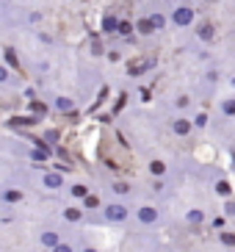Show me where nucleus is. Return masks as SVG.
Instances as JSON below:
<instances>
[{"mask_svg": "<svg viewBox=\"0 0 235 252\" xmlns=\"http://www.w3.org/2000/svg\"><path fill=\"white\" fill-rule=\"evenodd\" d=\"M194 20H197L194 6H175L172 14H169V23L175 25V28H188V25H194Z\"/></svg>", "mask_w": 235, "mask_h": 252, "instance_id": "obj_1", "label": "nucleus"}, {"mask_svg": "<svg viewBox=\"0 0 235 252\" xmlns=\"http://www.w3.org/2000/svg\"><path fill=\"white\" fill-rule=\"evenodd\" d=\"M119 14H114V11H108V14H103V20H100V28H103L105 36H117V31H119Z\"/></svg>", "mask_w": 235, "mask_h": 252, "instance_id": "obj_2", "label": "nucleus"}, {"mask_svg": "<svg viewBox=\"0 0 235 252\" xmlns=\"http://www.w3.org/2000/svg\"><path fill=\"white\" fill-rule=\"evenodd\" d=\"M42 186L44 189H53V191H59V189H64V175L61 172H44L42 175Z\"/></svg>", "mask_w": 235, "mask_h": 252, "instance_id": "obj_3", "label": "nucleus"}, {"mask_svg": "<svg viewBox=\"0 0 235 252\" xmlns=\"http://www.w3.org/2000/svg\"><path fill=\"white\" fill-rule=\"evenodd\" d=\"M103 211H105V219L108 222H125L127 216H130V211L125 205H105Z\"/></svg>", "mask_w": 235, "mask_h": 252, "instance_id": "obj_4", "label": "nucleus"}, {"mask_svg": "<svg viewBox=\"0 0 235 252\" xmlns=\"http://www.w3.org/2000/svg\"><path fill=\"white\" fill-rule=\"evenodd\" d=\"M22 197H25V191H22V189H14V186L0 189V200L8 202V205H17V202H22Z\"/></svg>", "mask_w": 235, "mask_h": 252, "instance_id": "obj_5", "label": "nucleus"}, {"mask_svg": "<svg viewBox=\"0 0 235 252\" xmlns=\"http://www.w3.org/2000/svg\"><path fill=\"white\" fill-rule=\"evenodd\" d=\"M50 156H53V147H50V144H44V141L28 150V158H30V161H50Z\"/></svg>", "mask_w": 235, "mask_h": 252, "instance_id": "obj_6", "label": "nucleus"}, {"mask_svg": "<svg viewBox=\"0 0 235 252\" xmlns=\"http://www.w3.org/2000/svg\"><path fill=\"white\" fill-rule=\"evenodd\" d=\"M197 36H199V42H205V45H210V42H213L216 39V25L213 23H199L197 25Z\"/></svg>", "mask_w": 235, "mask_h": 252, "instance_id": "obj_7", "label": "nucleus"}, {"mask_svg": "<svg viewBox=\"0 0 235 252\" xmlns=\"http://www.w3.org/2000/svg\"><path fill=\"white\" fill-rule=\"evenodd\" d=\"M191 130H194L191 119H185V117H177L175 122H172V133H175V136H188Z\"/></svg>", "mask_w": 235, "mask_h": 252, "instance_id": "obj_8", "label": "nucleus"}, {"mask_svg": "<svg viewBox=\"0 0 235 252\" xmlns=\"http://www.w3.org/2000/svg\"><path fill=\"white\" fill-rule=\"evenodd\" d=\"M136 216H139L141 224H152L155 219H158V211H155L152 205H141L139 211H136Z\"/></svg>", "mask_w": 235, "mask_h": 252, "instance_id": "obj_9", "label": "nucleus"}, {"mask_svg": "<svg viewBox=\"0 0 235 252\" xmlns=\"http://www.w3.org/2000/svg\"><path fill=\"white\" fill-rule=\"evenodd\" d=\"M147 169H149V175H152V180H155V178H158V180H163V175L169 172V169H166V161H161V158H152Z\"/></svg>", "mask_w": 235, "mask_h": 252, "instance_id": "obj_10", "label": "nucleus"}, {"mask_svg": "<svg viewBox=\"0 0 235 252\" xmlns=\"http://www.w3.org/2000/svg\"><path fill=\"white\" fill-rule=\"evenodd\" d=\"M53 108H56V111H61V114H69V111H75V100L72 97H56V100H53Z\"/></svg>", "mask_w": 235, "mask_h": 252, "instance_id": "obj_11", "label": "nucleus"}, {"mask_svg": "<svg viewBox=\"0 0 235 252\" xmlns=\"http://www.w3.org/2000/svg\"><path fill=\"white\" fill-rule=\"evenodd\" d=\"M213 191L219 194V197H224V200H230V197H233V186H230V180L219 178V180L213 183Z\"/></svg>", "mask_w": 235, "mask_h": 252, "instance_id": "obj_12", "label": "nucleus"}, {"mask_svg": "<svg viewBox=\"0 0 235 252\" xmlns=\"http://www.w3.org/2000/svg\"><path fill=\"white\" fill-rule=\"evenodd\" d=\"M219 111L224 114L227 119H233L235 117V97H224V100L219 103Z\"/></svg>", "mask_w": 235, "mask_h": 252, "instance_id": "obj_13", "label": "nucleus"}, {"mask_svg": "<svg viewBox=\"0 0 235 252\" xmlns=\"http://www.w3.org/2000/svg\"><path fill=\"white\" fill-rule=\"evenodd\" d=\"M136 31H139L141 36H152V33H155V25L149 23V17H141L139 23H136Z\"/></svg>", "mask_w": 235, "mask_h": 252, "instance_id": "obj_14", "label": "nucleus"}, {"mask_svg": "<svg viewBox=\"0 0 235 252\" xmlns=\"http://www.w3.org/2000/svg\"><path fill=\"white\" fill-rule=\"evenodd\" d=\"M56 244H61V236L56 233V230H47V233H42V247H56Z\"/></svg>", "mask_w": 235, "mask_h": 252, "instance_id": "obj_15", "label": "nucleus"}, {"mask_svg": "<svg viewBox=\"0 0 235 252\" xmlns=\"http://www.w3.org/2000/svg\"><path fill=\"white\" fill-rule=\"evenodd\" d=\"M64 219H66V222H81V219H83V211H81V208H72V205H69V208H64Z\"/></svg>", "mask_w": 235, "mask_h": 252, "instance_id": "obj_16", "label": "nucleus"}, {"mask_svg": "<svg viewBox=\"0 0 235 252\" xmlns=\"http://www.w3.org/2000/svg\"><path fill=\"white\" fill-rule=\"evenodd\" d=\"M136 31V25L133 23H127V20H122L119 23V31H117V36H125V39H130V33Z\"/></svg>", "mask_w": 235, "mask_h": 252, "instance_id": "obj_17", "label": "nucleus"}, {"mask_svg": "<svg viewBox=\"0 0 235 252\" xmlns=\"http://www.w3.org/2000/svg\"><path fill=\"white\" fill-rule=\"evenodd\" d=\"M147 17H149V23L155 25V31H161L163 25H166V17H163L161 11H152V14H147Z\"/></svg>", "mask_w": 235, "mask_h": 252, "instance_id": "obj_18", "label": "nucleus"}, {"mask_svg": "<svg viewBox=\"0 0 235 252\" xmlns=\"http://www.w3.org/2000/svg\"><path fill=\"white\" fill-rule=\"evenodd\" d=\"M69 194H72L75 200H83V197H86V194H88V189H86V186H83V183H75L72 189H69Z\"/></svg>", "mask_w": 235, "mask_h": 252, "instance_id": "obj_19", "label": "nucleus"}, {"mask_svg": "<svg viewBox=\"0 0 235 252\" xmlns=\"http://www.w3.org/2000/svg\"><path fill=\"white\" fill-rule=\"evenodd\" d=\"M188 222H191V224H202V222H205V214H202L199 208H191V211H188Z\"/></svg>", "mask_w": 235, "mask_h": 252, "instance_id": "obj_20", "label": "nucleus"}, {"mask_svg": "<svg viewBox=\"0 0 235 252\" xmlns=\"http://www.w3.org/2000/svg\"><path fill=\"white\" fill-rule=\"evenodd\" d=\"M219 241L224 247H235V233H230V230H221L219 233Z\"/></svg>", "mask_w": 235, "mask_h": 252, "instance_id": "obj_21", "label": "nucleus"}, {"mask_svg": "<svg viewBox=\"0 0 235 252\" xmlns=\"http://www.w3.org/2000/svg\"><path fill=\"white\" fill-rule=\"evenodd\" d=\"M188 105H191V97H188V94H180V97H175V108H177V111H185Z\"/></svg>", "mask_w": 235, "mask_h": 252, "instance_id": "obj_22", "label": "nucleus"}, {"mask_svg": "<svg viewBox=\"0 0 235 252\" xmlns=\"http://www.w3.org/2000/svg\"><path fill=\"white\" fill-rule=\"evenodd\" d=\"M191 125H194V127H199V130H202V127H207V111H199L197 117L191 119Z\"/></svg>", "mask_w": 235, "mask_h": 252, "instance_id": "obj_23", "label": "nucleus"}, {"mask_svg": "<svg viewBox=\"0 0 235 252\" xmlns=\"http://www.w3.org/2000/svg\"><path fill=\"white\" fill-rule=\"evenodd\" d=\"M83 208H100V197L88 191L86 197H83Z\"/></svg>", "mask_w": 235, "mask_h": 252, "instance_id": "obj_24", "label": "nucleus"}, {"mask_svg": "<svg viewBox=\"0 0 235 252\" xmlns=\"http://www.w3.org/2000/svg\"><path fill=\"white\" fill-rule=\"evenodd\" d=\"M149 67H152V61H141V64H136V67L130 64V75H141V72H147Z\"/></svg>", "mask_w": 235, "mask_h": 252, "instance_id": "obj_25", "label": "nucleus"}, {"mask_svg": "<svg viewBox=\"0 0 235 252\" xmlns=\"http://www.w3.org/2000/svg\"><path fill=\"white\" fill-rule=\"evenodd\" d=\"M111 189H114L117 194H130V186H127V183H122V180H117V183H111Z\"/></svg>", "mask_w": 235, "mask_h": 252, "instance_id": "obj_26", "label": "nucleus"}, {"mask_svg": "<svg viewBox=\"0 0 235 252\" xmlns=\"http://www.w3.org/2000/svg\"><path fill=\"white\" fill-rule=\"evenodd\" d=\"M3 56H6V61L11 64V67H17V53L11 50V47H6V50H3Z\"/></svg>", "mask_w": 235, "mask_h": 252, "instance_id": "obj_27", "label": "nucleus"}, {"mask_svg": "<svg viewBox=\"0 0 235 252\" xmlns=\"http://www.w3.org/2000/svg\"><path fill=\"white\" fill-rule=\"evenodd\" d=\"M8 81H11V72H8L6 64H0V83H8Z\"/></svg>", "mask_w": 235, "mask_h": 252, "instance_id": "obj_28", "label": "nucleus"}, {"mask_svg": "<svg viewBox=\"0 0 235 252\" xmlns=\"http://www.w3.org/2000/svg\"><path fill=\"white\" fill-rule=\"evenodd\" d=\"M28 108H30V111H36V114H47V105H42L39 100H33V103H30Z\"/></svg>", "mask_w": 235, "mask_h": 252, "instance_id": "obj_29", "label": "nucleus"}, {"mask_svg": "<svg viewBox=\"0 0 235 252\" xmlns=\"http://www.w3.org/2000/svg\"><path fill=\"white\" fill-rule=\"evenodd\" d=\"M205 81L207 83H216V81H219V69H210V72L205 75Z\"/></svg>", "mask_w": 235, "mask_h": 252, "instance_id": "obj_30", "label": "nucleus"}, {"mask_svg": "<svg viewBox=\"0 0 235 252\" xmlns=\"http://www.w3.org/2000/svg\"><path fill=\"white\" fill-rule=\"evenodd\" d=\"M224 214H227V216H235V200H227V205H224Z\"/></svg>", "mask_w": 235, "mask_h": 252, "instance_id": "obj_31", "label": "nucleus"}, {"mask_svg": "<svg viewBox=\"0 0 235 252\" xmlns=\"http://www.w3.org/2000/svg\"><path fill=\"white\" fill-rule=\"evenodd\" d=\"M53 252H72V247L61 241V244H56V247H53Z\"/></svg>", "mask_w": 235, "mask_h": 252, "instance_id": "obj_32", "label": "nucleus"}, {"mask_svg": "<svg viewBox=\"0 0 235 252\" xmlns=\"http://www.w3.org/2000/svg\"><path fill=\"white\" fill-rule=\"evenodd\" d=\"M39 42H42V45H53V36L50 33H39Z\"/></svg>", "mask_w": 235, "mask_h": 252, "instance_id": "obj_33", "label": "nucleus"}, {"mask_svg": "<svg viewBox=\"0 0 235 252\" xmlns=\"http://www.w3.org/2000/svg\"><path fill=\"white\" fill-rule=\"evenodd\" d=\"M108 59L114 61V64H117V61H122V53H119V50H114V53H108Z\"/></svg>", "mask_w": 235, "mask_h": 252, "instance_id": "obj_34", "label": "nucleus"}, {"mask_svg": "<svg viewBox=\"0 0 235 252\" xmlns=\"http://www.w3.org/2000/svg\"><path fill=\"white\" fill-rule=\"evenodd\" d=\"M213 227H224V216H216V219H213Z\"/></svg>", "mask_w": 235, "mask_h": 252, "instance_id": "obj_35", "label": "nucleus"}, {"mask_svg": "<svg viewBox=\"0 0 235 252\" xmlns=\"http://www.w3.org/2000/svg\"><path fill=\"white\" fill-rule=\"evenodd\" d=\"M230 83H233V89H235V75H233V81H230Z\"/></svg>", "mask_w": 235, "mask_h": 252, "instance_id": "obj_36", "label": "nucleus"}, {"mask_svg": "<svg viewBox=\"0 0 235 252\" xmlns=\"http://www.w3.org/2000/svg\"><path fill=\"white\" fill-rule=\"evenodd\" d=\"M83 252H97V250H88V247H86V250H83Z\"/></svg>", "mask_w": 235, "mask_h": 252, "instance_id": "obj_37", "label": "nucleus"}, {"mask_svg": "<svg viewBox=\"0 0 235 252\" xmlns=\"http://www.w3.org/2000/svg\"><path fill=\"white\" fill-rule=\"evenodd\" d=\"M233 163H235V150H233Z\"/></svg>", "mask_w": 235, "mask_h": 252, "instance_id": "obj_38", "label": "nucleus"}]
</instances>
